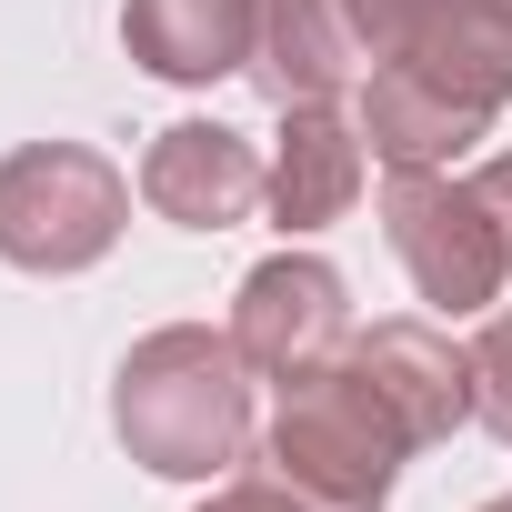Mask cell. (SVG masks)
Wrapping results in <instances>:
<instances>
[{"label": "cell", "instance_id": "8992f818", "mask_svg": "<svg viewBox=\"0 0 512 512\" xmlns=\"http://www.w3.org/2000/svg\"><path fill=\"white\" fill-rule=\"evenodd\" d=\"M231 342L262 382H302L322 372L342 342H352V292L332 262L312 251H272V262H251L241 292H231Z\"/></svg>", "mask_w": 512, "mask_h": 512}, {"label": "cell", "instance_id": "8fae6325", "mask_svg": "<svg viewBox=\"0 0 512 512\" xmlns=\"http://www.w3.org/2000/svg\"><path fill=\"white\" fill-rule=\"evenodd\" d=\"M251 31H262V0H121V51L171 91L251 71Z\"/></svg>", "mask_w": 512, "mask_h": 512}, {"label": "cell", "instance_id": "30bf717a", "mask_svg": "<svg viewBox=\"0 0 512 512\" xmlns=\"http://www.w3.org/2000/svg\"><path fill=\"white\" fill-rule=\"evenodd\" d=\"M372 181V141H362V111L322 101V111H282V141H272V181H262V211L302 241V231H332Z\"/></svg>", "mask_w": 512, "mask_h": 512}, {"label": "cell", "instance_id": "52a82bcc", "mask_svg": "<svg viewBox=\"0 0 512 512\" xmlns=\"http://www.w3.org/2000/svg\"><path fill=\"white\" fill-rule=\"evenodd\" d=\"M342 352H352V372L392 402V422L412 432V452L452 442V432L482 412V392H472V352H462L442 322H372V332H352Z\"/></svg>", "mask_w": 512, "mask_h": 512}, {"label": "cell", "instance_id": "7a4b0ae2", "mask_svg": "<svg viewBox=\"0 0 512 512\" xmlns=\"http://www.w3.org/2000/svg\"><path fill=\"white\" fill-rule=\"evenodd\" d=\"M251 372L231 322H161L121 352V382H111V432L141 472L161 482H231L251 462V442H262V422H251Z\"/></svg>", "mask_w": 512, "mask_h": 512}, {"label": "cell", "instance_id": "2e32d148", "mask_svg": "<svg viewBox=\"0 0 512 512\" xmlns=\"http://www.w3.org/2000/svg\"><path fill=\"white\" fill-rule=\"evenodd\" d=\"M482 512H512V492H502V502H482Z\"/></svg>", "mask_w": 512, "mask_h": 512}, {"label": "cell", "instance_id": "9c48e42d", "mask_svg": "<svg viewBox=\"0 0 512 512\" xmlns=\"http://www.w3.org/2000/svg\"><path fill=\"white\" fill-rule=\"evenodd\" d=\"M262 181H272V161L251 151L231 121H171V131L141 151V201H151L161 221H181V231H231V221H251V211H262Z\"/></svg>", "mask_w": 512, "mask_h": 512}, {"label": "cell", "instance_id": "7c38bea8", "mask_svg": "<svg viewBox=\"0 0 512 512\" xmlns=\"http://www.w3.org/2000/svg\"><path fill=\"white\" fill-rule=\"evenodd\" d=\"M472 392H482V422H492L502 452H512V302H492V322H482V342H472Z\"/></svg>", "mask_w": 512, "mask_h": 512}, {"label": "cell", "instance_id": "6da1fadb", "mask_svg": "<svg viewBox=\"0 0 512 512\" xmlns=\"http://www.w3.org/2000/svg\"><path fill=\"white\" fill-rule=\"evenodd\" d=\"M512 101V0H442L372 51L362 141L382 171H452Z\"/></svg>", "mask_w": 512, "mask_h": 512}, {"label": "cell", "instance_id": "3957f363", "mask_svg": "<svg viewBox=\"0 0 512 512\" xmlns=\"http://www.w3.org/2000/svg\"><path fill=\"white\" fill-rule=\"evenodd\" d=\"M251 462H272L282 482L322 492L332 512H382L392 502V472L412 462V432L392 422V402L352 372V352H332L322 372L282 382L262 442H251Z\"/></svg>", "mask_w": 512, "mask_h": 512}, {"label": "cell", "instance_id": "277c9868", "mask_svg": "<svg viewBox=\"0 0 512 512\" xmlns=\"http://www.w3.org/2000/svg\"><path fill=\"white\" fill-rule=\"evenodd\" d=\"M131 221V181L121 161H101L91 141H21L0 161V262L11 272H91Z\"/></svg>", "mask_w": 512, "mask_h": 512}, {"label": "cell", "instance_id": "4fadbf2b", "mask_svg": "<svg viewBox=\"0 0 512 512\" xmlns=\"http://www.w3.org/2000/svg\"><path fill=\"white\" fill-rule=\"evenodd\" d=\"M201 512H332V502H322V492H302V482H282L272 462H241Z\"/></svg>", "mask_w": 512, "mask_h": 512}, {"label": "cell", "instance_id": "ba28073f", "mask_svg": "<svg viewBox=\"0 0 512 512\" xmlns=\"http://www.w3.org/2000/svg\"><path fill=\"white\" fill-rule=\"evenodd\" d=\"M372 71V41L352 31V0H262V31H251V91L272 111H322L352 101Z\"/></svg>", "mask_w": 512, "mask_h": 512}, {"label": "cell", "instance_id": "5bb4252c", "mask_svg": "<svg viewBox=\"0 0 512 512\" xmlns=\"http://www.w3.org/2000/svg\"><path fill=\"white\" fill-rule=\"evenodd\" d=\"M422 11H442V0H352V31H362V41L382 51V41H402V31H412Z\"/></svg>", "mask_w": 512, "mask_h": 512}, {"label": "cell", "instance_id": "9a60e30c", "mask_svg": "<svg viewBox=\"0 0 512 512\" xmlns=\"http://www.w3.org/2000/svg\"><path fill=\"white\" fill-rule=\"evenodd\" d=\"M472 191L492 201V221H502V241H512V151H492V161L472 171Z\"/></svg>", "mask_w": 512, "mask_h": 512}, {"label": "cell", "instance_id": "5b68a950", "mask_svg": "<svg viewBox=\"0 0 512 512\" xmlns=\"http://www.w3.org/2000/svg\"><path fill=\"white\" fill-rule=\"evenodd\" d=\"M382 231H392V262L412 272V292L442 322L492 312L512 282V241H502L492 201L452 171H382Z\"/></svg>", "mask_w": 512, "mask_h": 512}]
</instances>
